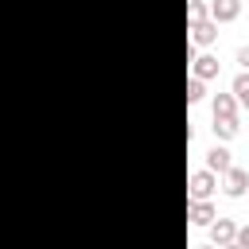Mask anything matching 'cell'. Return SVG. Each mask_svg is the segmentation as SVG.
<instances>
[{
    "label": "cell",
    "instance_id": "obj_1",
    "mask_svg": "<svg viewBox=\"0 0 249 249\" xmlns=\"http://www.w3.org/2000/svg\"><path fill=\"white\" fill-rule=\"evenodd\" d=\"M214 187H218V175L214 171H191V179H187V195H191V202H210V195H214Z\"/></svg>",
    "mask_w": 249,
    "mask_h": 249
},
{
    "label": "cell",
    "instance_id": "obj_2",
    "mask_svg": "<svg viewBox=\"0 0 249 249\" xmlns=\"http://www.w3.org/2000/svg\"><path fill=\"white\" fill-rule=\"evenodd\" d=\"M222 191H226L230 198H241V195L249 191V171H241V167H230V171L222 175Z\"/></svg>",
    "mask_w": 249,
    "mask_h": 249
},
{
    "label": "cell",
    "instance_id": "obj_3",
    "mask_svg": "<svg viewBox=\"0 0 249 249\" xmlns=\"http://www.w3.org/2000/svg\"><path fill=\"white\" fill-rule=\"evenodd\" d=\"M206 230H210V241H214V249H222V245H233V237H237V226H233L230 218H214Z\"/></svg>",
    "mask_w": 249,
    "mask_h": 249
},
{
    "label": "cell",
    "instance_id": "obj_4",
    "mask_svg": "<svg viewBox=\"0 0 249 249\" xmlns=\"http://www.w3.org/2000/svg\"><path fill=\"white\" fill-rule=\"evenodd\" d=\"M233 167V160H230V148L226 144H214L210 152H206V171H214V175H226Z\"/></svg>",
    "mask_w": 249,
    "mask_h": 249
},
{
    "label": "cell",
    "instance_id": "obj_5",
    "mask_svg": "<svg viewBox=\"0 0 249 249\" xmlns=\"http://www.w3.org/2000/svg\"><path fill=\"white\" fill-rule=\"evenodd\" d=\"M237 16H241V0H214L210 4V19L214 23H230Z\"/></svg>",
    "mask_w": 249,
    "mask_h": 249
},
{
    "label": "cell",
    "instance_id": "obj_6",
    "mask_svg": "<svg viewBox=\"0 0 249 249\" xmlns=\"http://www.w3.org/2000/svg\"><path fill=\"white\" fill-rule=\"evenodd\" d=\"M214 39H218V23H214V19H206V23L191 27V43H195V47H210Z\"/></svg>",
    "mask_w": 249,
    "mask_h": 249
},
{
    "label": "cell",
    "instance_id": "obj_7",
    "mask_svg": "<svg viewBox=\"0 0 249 249\" xmlns=\"http://www.w3.org/2000/svg\"><path fill=\"white\" fill-rule=\"evenodd\" d=\"M187 218H191L195 226H210L218 214H214V206H210V202H187Z\"/></svg>",
    "mask_w": 249,
    "mask_h": 249
},
{
    "label": "cell",
    "instance_id": "obj_8",
    "mask_svg": "<svg viewBox=\"0 0 249 249\" xmlns=\"http://www.w3.org/2000/svg\"><path fill=\"white\" fill-rule=\"evenodd\" d=\"M191 70H195V78H198V82H206V78H218V58H214V54H198Z\"/></svg>",
    "mask_w": 249,
    "mask_h": 249
},
{
    "label": "cell",
    "instance_id": "obj_9",
    "mask_svg": "<svg viewBox=\"0 0 249 249\" xmlns=\"http://www.w3.org/2000/svg\"><path fill=\"white\" fill-rule=\"evenodd\" d=\"M230 93H233V101L241 105V109H249V74L241 70L237 78H233V86H230Z\"/></svg>",
    "mask_w": 249,
    "mask_h": 249
},
{
    "label": "cell",
    "instance_id": "obj_10",
    "mask_svg": "<svg viewBox=\"0 0 249 249\" xmlns=\"http://www.w3.org/2000/svg\"><path fill=\"white\" fill-rule=\"evenodd\" d=\"M214 117H237L233 93H214Z\"/></svg>",
    "mask_w": 249,
    "mask_h": 249
},
{
    "label": "cell",
    "instance_id": "obj_11",
    "mask_svg": "<svg viewBox=\"0 0 249 249\" xmlns=\"http://www.w3.org/2000/svg\"><path fill=\"white\" fill-rule=\"evenodd\" d=\"M214 136L218 140H233L237 136V117H214Z\"/></svg>",
    "mask_w": 249,
    "mask_h": 249
},
{
    "label": "cell",
    "instance_id": "obj_12",
    "mask_svg": "<svg viewBox=\"0 0 249 249\" xmlns=\"http://www.w3.org/2000/svg\"><path fill=\"white\" fill-rule=\"evenodd\" d=\"M206 19H210V8H206L202 0H191V4H187V23L198 27V23H206Z\"/></svg>",
    "mask_w": 249,
    "mask_h": 249
},
{
    "label": "cell",
    "instance_id": "obj_13",
    "mask_svg": "<svg viewBox=\"0 0 249 249\" xmlns=\"http://www.w3.org/2000/svg\"><path fill=\"white\" fill-rule=\"evenodd\" d=\"M202 93H206V89H202V82H198V78H191V82H187V105H198V101H202Z\"/></svg>",
    "mask_w": 249,
    "mask_h": 249
},
{
    "label": "cell",
    "instance_id": "obj_14",
    "mask_svg": "<svg viewBox=\"0 0 249 249\" xmlns=\"http://www.w3.org/2000/svg\"><path fill=\"white\" fill-rule=\"evenodd\" d=\"M233 245H241V249H249V226H241V230H237V237H233Z\"/></svg>",
    "mask_w": 249,
    "mask_h": 249
},
{
    "label": "cell",
    "instance_id": "obj_15",
    "mask_svg": "<svg viewBox=\"0 0 249 249\" xmlns=\"http://www.w3.org/2000/svg\"><path fill=\"white\" fill-rule=\"evenodd\" d=\"M237 62H241V70L249 74V47H241V51H237Z\"/></svg>",
    "mask_w": 249,
    "mask_h": 249
},
{
    "label": "cell",
    "instance_id": "obj_16",
    "mask_svg": "<svg viewBox=\"0 0 249 249\" xmlns=\"http://www.w3.org/2000/svg\"><path fill=\"white\" fill-rule=\"evenodd\" d=\"M222 249H241V245H222Z\"/></svg>",
    "mask_w": 249,
    "mask_h": 249
},
{
    "label": "cell",
    "instance_id": "obj_17",
    "mask_svg": "<svg viewBox=\"0 0 249 249\" xmlns=\"http://www.w3.org/2000/svg\"><path fill=\"white\" fill-rule=\"evenodd\" d=\"M198 249H214V245H198Z\"/></svg>",
    "mask_w": 249,
    "mask_h": 249
},
{
    "label": "cell",
    "instance_id": "obj_18",
    "mask_svg": "<svg viewBox=\"0 0 249 249\" xmlns=\"http://www.w3.org/2000/svg\"><path fill=\"white\" fill-rule=\"evenodd\" d=\"M245 195H249V191H245Z\"/></svg>",
    "mask_w": 249,
    "mask_h": 249
}]
</instances>
